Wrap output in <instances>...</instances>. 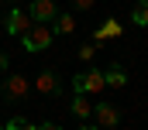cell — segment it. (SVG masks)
<instances>
[{
	"instance_id": "obj_2",
	"label": "cell",
	"mask_w": 148,
	"mask_h": 130,
	"mask_svg": "<svg viewBox=\"0 0 148 130\" xmlns=\"http://www.w3.org/2000/svg\"><path fill=\"white\" fill-rule=\"evenodd\" d=\"M21 41H24V51H45V48L55 41V31H52L48 24H35L28 34H21Z\"/></svg>"
},
{
	"instance_id": "obj_16",
	"label": "cell",
	"mask_w": 148,
	"mask_h": 130,
	"mask_svg": "<svg viewBox=\"0 0 148 130\" xmlns=\"http://www.w3.org/2000/svg\"><path fill=\"white\" fill-rule=\"evenodd\" d=\"M38 130H62V127H59L55 120H48V123H41V127H38Z\"/></svg>"
},
{
	"instance_id": "obj_6",
	"label": "cell",
	"mask_w": 148,
	"mask_h": 130,
	"mask_svg": "<svg viewBox=\"0 0 148 130\" xmlns=\"http://www.w3.org/2000/svg\"><path fill=\"white\" fill-rule=\"evenodd\" d=\"M31 28H35V21H31V14H28V10H21V7H17V10H10V14H7V31H10V34H17V38H21V34H28Z\"/></svg>"
},
{
	"instance_id": "obj_17",
	"label": "cell",
	"mask_w": 148,
	"mask_h": 130,
	"mask_svg": "<svg viewBox=\"0 0 148 130\" xmlns=\"http://www.w3.org/2000/svg\"><path fill=\"white\" fill-rule=\"evenodd\" d=\"M3 68H7V55L0 51V72H3Z\"/></svg>"
},
{
	"instance_id": "obj_19",
	"label": "cell",
	"mask_w": 148,
	"mask_h": 130,
	"mask_svg": "<svg viewBox=\"0 0 148 130\" xmlns=\"http://www.w3.org/2000/svg\"><path fill=\"white\" fill-rule=\"evenodd\" d=\"M21 130H38V127H31V123H24V127H21Z\"/></svg>"
},
{
	"instance_id": "obj_18",
	"label": "cell",
	"mask_w": 148,
	"mask_h": 130,
	"mask_svg": "<svg viewBox=\"0 0 148 130\" xmlns=\"http://www.w3.org/2000/svg\"><path fill=\"white\" fill-rule=\"evenodd\" d=\"M79 130H100V127H90V123H83V127H79Z\"/></svg>"
},
{
	"instance_id": "obj_13",
	"label": "cell",
	"mask_w": 148,
	"mask_h": 130,
	"mask_svg": "<svg viewBox=\"0 0 148 130\" xmlns=\"http://www.w3.org/2000/svg\"><path fill=\"white\" fill-rule=\"evenodd\" d=\"M76 55H79V62H90V58L97 55V45H79V48H76Z\"/></svg>"
},
{
	"instance_id": "obj_3",
	"label": "cell",
	"mask_w": 148,
	"mask_h": 130,
	"mask_svg": "<svg viewBox=\"0 0 148 130\" xmlns=\"http://www.w3.org/2000/svg\"><path fill=\"white\" fill-rule=\"evenodd\" d=\"M0 93H3V103H24L28 93H31L28 75H7L3 86H0Z\"/></svg>"
},
{
	"instance_id": "obj_7",
	"label": "cell",
	"mask_w": 148,
	"mask_h": 130,
	"mask_svg": "<svg viewBox=\"0 0 148 130\" xmlns=\"http://www.w3.org/2000/svg\"><path fill=\"white\" fill-rule=\"evenodd\" d=\"M28 14H31V21H35V24H48V21H55V14H59V10H55V3H52V0H35Z\"/></svg>"
},
{
	"instance_id": "obj_5",
	"label": "cell",
	"mask_w": 148,
	"mask_h": 130,
	"mask_svg": "<svg viewBox=\"0 0 148 130\" xmlns=\"http://www.w3.org/2000/svg\"><path fill=\"white\" fill-rule=\"evenodd\" d=\"M93 116H97L93 127H100V130H110V127L121 123V110L114 103H93Z\"/></svg>"
},
{
	"instance_id": "obj_9",
	"label": "cell",
	"mask_w": 148,
	"mask_h": 130,
	"mask_svg": "<svg viewBox=\"0 0 148 130\" xmlns=\"http://www.w3.org/2000/svg\"><path fill=\"white\" fill-rule=\"evenodd\" d=\"M69 110H73L79 120H86V116H93V96H79L76 93V99L69 103Z\"/></svg>"
},
{
	"instance_id": "obj_1",
	"label": "cell",
	"mask_w": 148,
	"mask_h": 130,
	"mask_svg": "<svg viewBox=\"0 0 148 130\" xmlns=\"http://www.w3.org/2000/svg\"><path fill=\"white\" fill-rule=\"evenodd\" d=\"M73 89L79 96H97V93H103L107 86H103V68H86V72H79L73 79Z\"/></svg>"
},
{
	"instance_id": "obj_8",
	"label": "cell",
	"mask_w": 148,
	"mask_h": 130,
	"mask_svg": "<svg viewBox=\"0 0 148 130\" xmlns=\"http://www.w3.org/2000/svg\"><path fill=\"white\" fill-rule=\"evenodd\" d=\"M103 86H110V89H124V86H127V75H124V68L117 62L103 68Z\"/></svg>"
},
{
	"instance_id": "obj_11",
	"label": "cell",
	"mask_w": 148,
	"mask_h": 130,
	"mask_svg": "<svg viewBox=\"0 0 148 130\" xmlns=\"http://www.w3.org/2000/svg\"><path fill=\"white\" fill-rule=\"evenodd\" d=\"M73 31H76L73 14H55V34H73Z\"/></svg>"
},
{
	"instance_id": "obj_15",
	"label": "cell",
	"mask_w": 148,
	"mask_h": 130,
	"mask_svg": "<svg viewBox=\"0 0 148 130\" xmlns=\"http://www.w3.org/2000/svg\"><path fill=\"white\" fill-rule=\"evenodd\" d=\"M93 3H97V0H73V7H76V10H90Z\"/></svg>"
},
{
	"instance_id": "obj_20",
	"label": "cell",
	"mask_w": 148,
	"mask_h": 130,
	"mask_svg": "<svg viewBox=\"0 0 148 130\" xmlns=\"http://www.w3.org/2000/svg\"><path fill=\"white\" fill-rule=\"evenodd\" d=\"M0 130H3V127H0Z\"/></svg>"
},
{
	"instance_id": "obj_10",
	"label": "cell",
	"mask_w": 148,
	"mask_h": 130,
	"mask_svg": "<svg viewBox=\"0 0 148 130\" xmlns=\"http://www.w3.org/2000/svg\"><path fill=\"white\" fill-rule=\"evenodd\" d=\"M121 31H124V28H121V24H117V21H103V24H100V28H97V31H93V41H107V38H121Z\"/></svg>"
},
{
	"instance_id": "obj_4",
	"label": "cell",
	"mask_w": 148,
	"mask_h": 130,
	"mask_svg": "<svg viewBox=\"0 0 148 130\" xmlns=\"http://www.w3.org/2000/svg\"><path fill=\"white\" fill-rule=\"evenodd\" d=\"M35 89H38V96H59L62 93V82H59V75H55V68H41L35 75Z\"/></svg>"
},
{
	"instance_id": "obj_12",
	"label": "cell",
	"mask_w": 148,
	"mask_h": 130,
	"mask_svg": "<svg viewBox=\"0 0 148 130\" xmlns=\"http://www.w3.org/2000/svg\"><path fill=\"white\" fill-rule=\"evenodd\" d=\"M131 21H134L138 28H148V0H138V3H134V10H131Z\"/></svg>"
},
{
	"instance_id": "obj_14",
	"label": "cell",
	"mask_w": 148,
	"mask_h": 130,
	"mask_svg": "<svg viewBox=\"0 0 148 130\" xmlns=\"http://www.w3.org/2000/svg\"><path fill=\"white\" fill-rule=\"evenodd\" d=\"M24 123H28L24 116H14V120H10V123H7V127H3V130H21V127H24Z\"/></svg>"
}]
</instances>
